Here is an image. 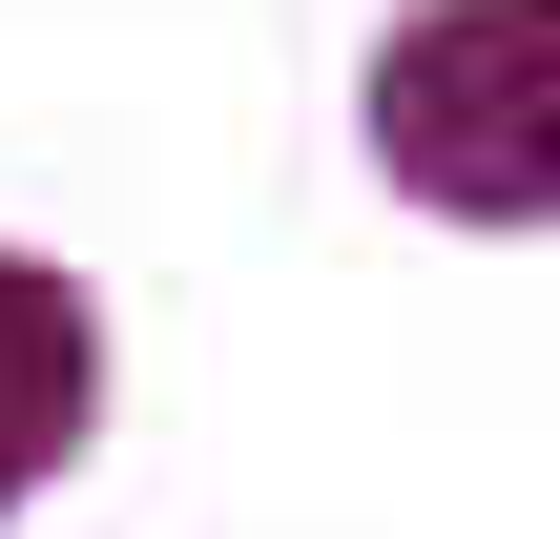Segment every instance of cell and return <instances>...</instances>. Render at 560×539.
<instances>
[{"label": "cell", "mask_w": 560, "mask_h": 539, "mask_svg": "<svg viewBox=\"0 0 560 539\" xmlns=\"http://www.w3.org/2000/svg\"><path fill=\"white\" fill-rule=\"evenodd\" d=\"M42 457H83V291L0 249V499H21Z\"/></svg>", "instance_id": "7a4b0ae2"}, {"label": "cell", "mask_w": 560, "mask_h": 539, "mask_svg": "<svg viewBox=\"0 0 560 539\" xmlns=\"http://www.w3.org/2000/svg\"><path fill=\"white\" fill-rule=\"evenodd\" d=\"M374 145L436 208H560V0H457L374 62Z\"/></svg>", "instance_id": "6da1fadb"}]
</instances>
